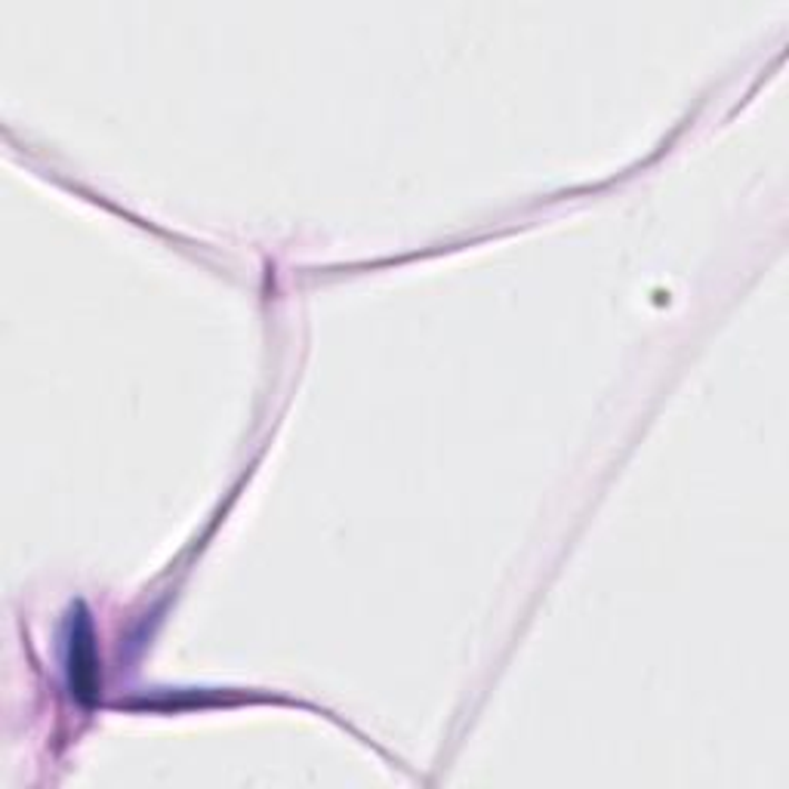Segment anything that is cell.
I'll use <instances>...</instances> for the list:
<instances>
[{
  "label": "cell",
  "mask_w": 789,
  "mask_h": 789,
  "mask_svg": "<svg viewBox=\"0 0 789 789\" xmlns=\"http://www.w3.org/2000/svg\"><path fill=\"white\" fill-rule=\"evenodd\" d=\"M71 684L81 700H90L96 691V667H93V644H90V627L87 620H78L75 635H71Z\"/></svg>",
  "instance_id": "obj_1"
}]
</instances>
